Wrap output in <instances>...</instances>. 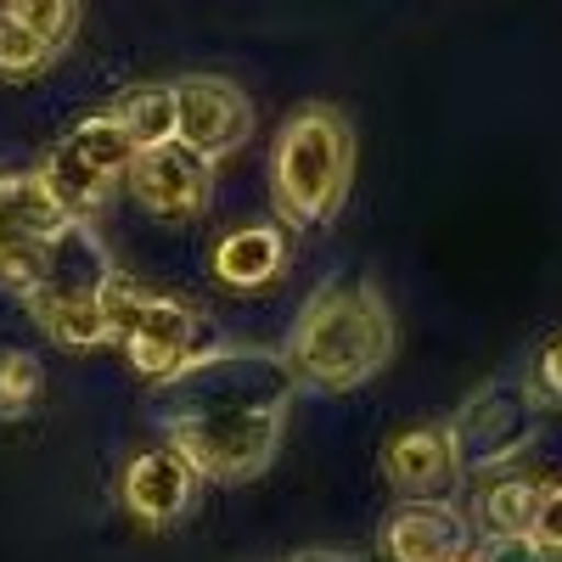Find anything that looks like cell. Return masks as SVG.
<instances>
[{"instance_id":"6da1fadb","label":"cell","mask_w":562,"mask_h":562,"mask_svg":"<svg viewBox=\"0 0 562 562\" xmlns=\"http://www.w3.org/2000/svg\"><path fill=\"white\" fill-rule=\"evenodd\" d=\"M281 360L293 366L299 389L349 394L371 383L394 360V310L378 281H344V288L315 293L293 321Z\"/></svg>"},{"instance_id":"7a4b0ae2","label":"cell","mask_w":562,"mask_h":562,"mask_svg":"<svg viewBox=\"0 0 562 562\" xmlns=\"http://www.w3.org/2000/svg\"><path fill=\"white\" fill-rule=\"evenodd\" d=\"M349 180H355V130L338 108L310 102L299 108L276 135L270 153V192L276 214L293 231L333 225L338 209L349 203Z\"/></svg>"},{"instance_id":"3957f363","label":"cell","mask_w":562,"mask_h":562,"mask_svg":"<svg viewBox=\"0 0 562 562\" xmlns=\"http://www.w3.org/2000/svg\"><path fill=\"white\" fill-rule=\"evenodd\" d=\"M293 394H299V378L281 355L209 349L180 378L153 389V416L158 428H175V422H209V416H237V411H288Z\"/></svg>"},{"instance_id":"277c9868","label":"cell","mask_w":562,"mask_h":562,"mask_svg":"<svg viewBox=\"0 0 562 562\" xmlns=\"http://www.w3.org/2000/svg\"><path fill=\"white\" fill-rule=\"evenodd\" d=\"M102 310H108V326H113V338L124 344L130 366L153 389L169 383V378H180V371L192 366L198 355H209V321L198 310H186L175 299L140 293V288H130L124 276L108 281Z\"/></svg>"},{"instance_id":"5b68a950","label":"cell","mask_w":562,"mask_h":562,"mask_svg":"<svg viewBox=\"0 0 562 562\" xmlns=\"http://www.w3.org/2000/svg\"><path fill=\"white\" fill-rule=\"evenodd\" d=\"M281 428H288V411H237V416H209V422H175V428H164V439L203 479L248 484L270 473V461L281 450Z\"/></svg>"},{"instance_id":"8992f818","label":"cell","mask_w":562,"mask_h":562,"mask_svg":"<svg viewBox=\"0 0 562 562\" xmlns=\"http://www.w3.org/2000/svg\"><path fill=\"white\" fill-rule=\"evenodd\" d=\"M456 439V461L461 473H490V467H506L512 456H524L540 434V405L529 389L518 383H490L479 389L456 411V422H445Z\"/></svg>"},{"instance_id":"52a82bcc","label":"cell","mask_w":562,"mask_h":562,"mask_svg":"<svg viewBox=\"0 0 562 562\" xmlns=\"http://www.w3.org/2000/svg\"><path fill=\"white\" fill-rule=\"evenodd\" d=\"M175 140L214 164L243 153L254 140V102L243 97V85L220 74H186L175 85Z\"/></svg>"},{"instance_id":"ba28073f","label":"cell","mask_w":562,"mask_h":562,"mask_svg":"<svg viewBox=\"0 0 562 562\" xmlns=\"http://www.w3.org/2000/svg\"><path fill=\"white\" fill-rule=\"evenodd\" d=\"M198 484H203V473L164 439L158 450H140V456L124 461L119 506H124V518L140 524V529H175L186 512H192Z\"/></svg>"},{"instance_id":"9c48e42d","label":"cell","mask_w":562,"mask_h":562,"mask_svg":"<svg viewBox=\"0 0 562 562\" xmlns=\"http://www.w3.org/2000/svg\"><path fill=\"white\" fill-rule=\"evenodd\" d=\"M124 180H130L135 203L147 214H158V220H192L214 198V158L192 153L186 140H164V147L135 153Z\"/></svg>"},{"instance_id":"30bf717a","label":"cell","mask_w":562,"mask_h":562,"mask_svg":"<svg viewBox=\"0 0 562 562\" xmlns=\"http://www.w3.org/2000/svg\"><path fill=\"white\" fill-rule=\"evenodd\" d=\"M383 562H467L473 518L450 501H400L378 529Z\"/></svg>"},{"instance_id":"8fae6325","label":"cell","mask_w":562,"mask_h":562,"mask_svg":"<svg viewBox=\"0 0 562 562\" xmlns=\"http://www.w3.org/2000/svg\"><path fill=\"white\" fill-rule=\"evenodd\" d=\"M113 254L90 231V220H68L57 237L40 243V288L34 299H102L113 281ZM29 304V299H23Z\"/></svg>"},{"instance_id":"7c38bea8","label":"cell","mask_w":562,"mask_h":562,"mask_svg":"<svg viewBox=\"0 0 562 562\" xmlns=\"http://www.w3.org/2000/svg\"><path fill=\"white\" fill-rule=\"evenodd\" d=\"M383 479L405 495V501H439L456 479H461V461H456V439L445 422H416V428H400L383 445Z\"/></svg>"},{"instance_id":"4fadbf2b","label":"cell","mask_w":562,"mask_h":562,"mask_svg":"<svg viewBox=\"0 0 562 562\" xmlns=\"http://www.w3.org/2000/svg\"><path fill=\"white\" fill-rule=\"evenodd\" d=\"M288 265V237L276 225H243L214 243V281L231 293H259Z\"/></svg>"},{"instance_id":"5bb4252c","label":"cell","mask_w":562,"mask_h":562,"mask_svg":"<svg viewBox=\"0 0 562 562\" xmlns=\"http://www.w3.org/2000/svg\"><path fill=\"white\" fill-rule=\"evenodd\" d=\"M40 180H45V192H52V203H57L68 220H90V214L108 203V192H113V175H102L97 164H85L68 140H57V147L45 153Z\"/></svg>"},{"instance_id":"9a60e30c","label":"cell","mask_w":562,"mask_h":562,"mask_svg":"<svg viewBox=\"0 0 562 562\" xmlns=\"http://www.w3.org/2000/svg\"><path fill=\"white\" fill-rule=\"evenodd\" d=\"M29 315L40 321V333L57 338L63 349L113 344V326H108L102 299H29Z\"/></svg>"},{"instance_id":"2e32d148","label":"cell","mask_w":562,"mask_h":562,"mask_svg":"<svg viewBox=\"0 0 562 562\" xmlns=\"http://www.w3.org/2000/svg\"><path fill=\"white\" fill-rule=\"evenodd\" d=\"M135 140V153L147 147H164V140H175V85H135L119 97L113 108Z\"/></svg>"},{"instance_id":"e0dca14e","label":"cell","mask_w":562,"mask_h":562,"mask_svg":"<svg viewBox=\"0 0 562 562\" xmlns=\"http://www.w3.org/2000/svg\"><path fill=\"white\" fill-rule=\"evenodd\" d=\"M546 490L529 479H501L479 495V529L484 535H535Z\"/></svg>"},{"instance_id":"ac0fdd59","label":"cell","mask_w":562,"mask_h":562,"mask_svg":"<svg viewBox=\"0 0 562 562\" xmlns=\"http://www.w3.org/2000/svg\"><path fill=\"white\" fill-rule=\"evenodd\" d=\"M68 147L85 158V164H97L102 175H130V164H135V140H130V130H124V119L119 113H90V119H79L74 130H68Z\"/></svg>"},{"instance_id":"d6986e66","label":"cell","mask_w":562,"mask_h":562,"mask_svg":"<svg viewBox=\"0 0 562 562\" xmlns=\"http://www.w3.org/2000/svg\"><path fill=\"white\" fill-rule=\"evenodd\" d=\"M0 12L23 23L29 34H40L52 52H63L79 29V0H0Z\"/></svg>"},{"instance_id":"ffe728a7","label":"cell","mask_w":562,"mask_h":562,"mask_svg":"<svg viewBox=\"0 0 562 562\" xmlns=\"http://www.w3.org/2000/svg\"><path fill=\"white\" fill-rule=\"evenodd\" d=\"M57 63V52L40 34H29L23 23H12L0 12V79H40L45 68Z\"/></svg>"},{"instance_id":"44dd1931","label":"cell","mask_w":562,"mask_h":562,"mask_svg":"<svg viewBox=\"0 0 562 562\" xmlns=\"http://www.w3.org/2000/svg\"><path fill=\"white\" fill-rule=\"evenodd\" d=\"M40 400V360L29 349H0V422H23Z\"/></svg>"},{"instance_id":"7402d4cb","label":"cell","mask_w":562,"mask_h":562,"mask_svg":"<svg viewBox=\"0 0 562 562\" xmlns=\"http://www.w3.org/2000/svg\"><path fill=\"white\" fill-rule=\"evenodd\" d=\"M467 562H535V535H479Z\"/></svg>"},{"instance_id":"603a6c76","label":"cell","mask_w":562,"mask_h":562,"mask_svg":"<svg viewBox=\"0 0 562 562\" xmlns=\"http://www.w3.org/2000/svg\"><path fill=\"white\" fill-rule=\"evenodd\" d=\"M535 405H562V338L535 360V383H529Z\"/></svg>"},{"instance_id":"cb8c5ba5","label":"cell","mask_w":562,"mask_h":562,"mask_svg":"<svg viewBox=\"0 0 562 562\" xmlns=\"http://www.w3.org/2000/svg\"><path fill=\"white\" fill-rule=\"evenodd\" d=\"M535 540H551V546H562V484H551V490H546V501H540Z\"/></svg>"},{"instance_id":"d4e9b609","label":"cell","mask_w":562,"mask_h":562,"mask_svg":"<svg viewBox=\"0 0 562 562\" xmlns=\"http://www.w3.org/2000/svg\"><path fill=\"white\" fill-rule=\"evenodd\" d=\"M281 562H366L360 551H333V546H315V551H293V557H281Z\"/></svg>"},{"instance_id":"484cf974","label":"cell","mask_w":562,"mask_h":562,"mask_svg":"<svg viewBox=\"0 0 562 562\" xmlns=\"http://www.w3.org/2000/svg\"><path fill=\"white\" fill-rule=\"evenodd\" d=\"M535 562H562V546H551V540H535Z\"/></svg>"}]
</instances>
